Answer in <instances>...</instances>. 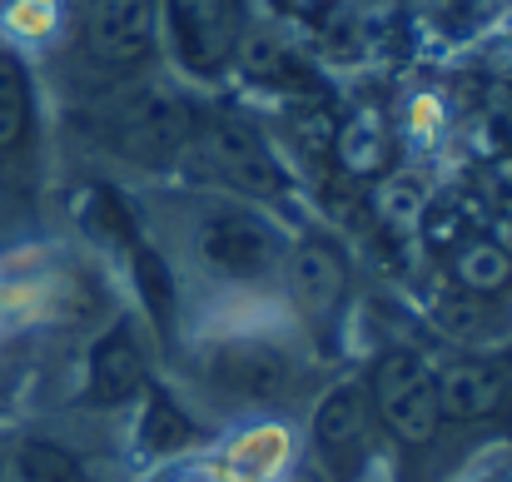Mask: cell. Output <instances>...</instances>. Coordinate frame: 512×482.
Masks as SVG:
<instances>
[{"mask_svg":"<svg viewBox=\"0 0 512 482\" xmlns=\"http://www.w3.org/2000/svg\"><path fill=\"white\" fill-rule=\"evenodd\" d=\"M433 393H438V413L443 418L478 423V418H493L498 413V403H503V373L488 368V363L458 358V363H448L433 378Z\"/></svg>","mask_w":512,"mask_h":482,"instance_id":"7","label":"cell"},{"mask_svg":"<svg viewBox=\"0 0 512 482\" xmlns=\"http://www.w3.org/2000/svg\"><path fill=\"white\" fill-rule=\"evenodd\" d=\"M145 383V358L130 338V328H115L95 343L90 353V398L95 403H120Z\"/></svg>","mask_w":512,"mask_h":482,"instance_id":"9","label":"cell"},{"mask_svg":"<svg viewBox=\"0 0 512 482\" xmlns=\"http://www.w3.org/2000/svg\"><path fill=\"white\" fill-rule=\"evenodd\" d=\"M85 468L55 443H25L15 453V482H80Z\"/></svg>","mask_w":512,"mask_h":482,"instance_id":"16","label":"cell"},{"mask_svg":"<svg viewBox=\"0 0 512 482\" xmlns=\"http://www.w3.org/2000/svg\"><path fill=\"white\" fill-rule=\"evenodd\" d=\"M334 160H339V169L348 179H368V174H378L388 164V120L373 105H363L348 120H339V130H334Z\"/></svg>","mask_w":512,"mask_h":482,"instance_id":"10","label":"cell"},{"mask_svg":"<svg viewBox=\"0 0 512 482\" xmlns=\"http://www.w3.org/2000/svg\"><path fill=\"white\" fill-rule=\"evenodd\" d=\"M30 130V85H25V70L0 50V155L15 150Z\"/></svg>","mask_w":512,"mask_h":482,"instance_id":"14","label":"cell"},{"mask_svg":"<svg viewBox=\"0 0 512 482\" xmlns=\"http://www.w3.org/2000/svg\"><path fill=\"white\" fill-rule=\"evenodd\" d=\"M214 378L219 388L244 393V398H279L289 388V363L264 343H234L214 358Z\"/></svg>","mask_w":512,"mask_h":482,"instance_id":"8","label":"cell"},{"mask_svg":"<svg viewBox=\"0 0 512 482\" xmlns=\"http://www.w3.org/2000/svg\"><path fill=\"white\" fill-rule=\"evenodd\" d=\"M294 482H324V478H319V473L309 468V473H299V478H294Z\"/></svg>","mask_w":512,"mask_h":482,"instance_id":"25","label":"cell"},{"mask_svg":"<svg viewBox=\"0 0 512 482\" xmlns=\"http://www.w3.org/2000/svg\"><path fill=\"white\" fill-rule=\"evenodd\" d=\"M488 482H503V478H488Z\"/></svg>","mask_w":512,"mask_h":482,"instance_id":"27","label":"cell"},{"mask_svg":"<svg viewBox=\"0 0 512 482\" xmlns=\"http://www.w3.org/2000/svg\"><path fill=\"white\" fill-rule=\"evenodd\" d=\"M334 130H339V120L329 115V110H309V115H299V145L314 155V160H324V155H334Z\"/></svg>","mask_w":512,"mask_h":482,"instance_id":"21","label":"cell"},{"mask_svg":"<svg viewBox=\"0 0 512 482\" xmlns=\"http://www.w3.org/2000/svg\"><path fill=\"white\" fill-rule=\"evenodd\" d=\"M135 284H140L145 309L155 314V323L170 328L174 323V279H170V269H165V259H160L155 249H135Z\"/></svg>","mask_w":512,"mask_h":482,"instance_id":"17","label":"cell"},{"mask_svg":"<svg viewBox=\"0 0 512 482\" xmlns=\"http://www.w3.org/2000/svg\"><path fill=\"white\" fill-rule=\"evenodd\" d=\"M80 482H100V478H90V473H85V478H80Z\"/></svg>","mask_w":512,"mask_h":482,"instance_id":"26","label":"cell"},{"mask_svg":"<svg viewBox=\"0 0 512 482\" xmlns=\"http://www.w3.org/2000/svg\"><path fill=\"white\" fill-rule=\"evenodd\" d=\"M85 45L100 65H140L155 45V0H90Z\"/></svg>","mask_w":512,"mask_h":482,"instance_id":"3","label":"cell"},{"mask_svg":"<svg viewBox=\"0 0 512 482\" xmlns=\"http://www.w3.org/2000/svg\"><path fill=\"white\" fill-rule=\"evenodd\" d=\"M373 209H378V219H383L393 234H408V229H418V219H423L428 199H423V184H418L413 174H393V179H383V184H378Z\"/></svg>","mask_w":512,"mask_h":482,"instance_id":"15","label":"cell"},{"mask_svg":"<svg viewBox=\"0 0 512 482\" xmlns=\"http://www.w3.org/2000/svg\"><path fill=\"white\" fill-rule=\"evenodd\" d=\"M438 323L448 328V333H478L483 328V309L473 304V294L463 299V294H448L443 304H438Z\"/></svg>","mask_w":512,"mask_h":482,"instance_id":"22","label":"cell"},{"mask_svg":"<svg viewBox=\"0 0 512 482\" xmlns=\"http://www.w3.org/2000/svg\"><path fill=\"white\" fill-rule=\"evenodd\" d=\"M189 438H194L189 418L174 413V403L165 393H155V398H150V413H145V428H140V443H145L150 453H170V448L189 443Z\"/></svg>","mask_w":512,"mask_h":482,"instance_id":"18","label":"cell"},{"mask_svg":"<svg viewBox=\"0 0 512 482\" xmlns=\"http://www.w3.org/2000/svg\"><path fill=\"white\" fill-rule=\"evenodd\" d=\"M199 254L224 279H259L279 259V234L244 209H214L199 224Z\"/></svg>","mask_w":512,"mask_h":482,"instance_id":"2","label":"cell"},{"mask_svg":"<svg viewBox=\"0 0 512 482\" xmlns=\"http://www.w3.org/2000/svg\"><path fill=\"white\" fill-rule=\"evenodd\" d=\"M209 155L214 164L234 179V184H244V189H279L284 184V174H279V164L269 155V145L244 125V120H234V115H219L214 125H209Z\"/></svg>","mask_w":512,"mask_h":482,"instance_id":"5","label":"cell"},{"mask_svg":"<svg viewBox=\"0 0 512 482\" xmlns=\"http://www.w3.org/2000/svg\"><path fill=\"white\" fill-rule=\"evenodd\" d=\"M170 25H174V50H179V60L194 75L224 70V60L234 50L229 0H170Z\"/></svg>","mask_w":512,"mask_h":482,"instance_id":"4","label":"cell"},{"mask_svg":"<svg viewBox=\"0 0 512 482\" xmlns=\"http://www.w3.org/2000/svg\"><path fill=\"white\" fill-rule=\"evenodd\" d=\"M294 289H299V299L309 304V309H334L343 294V264L339 254H334V244H324V239H309V244H299V254H294Z\"/></svg>","mask_w":512,"mask_h":482,"instance_id":"12","label":"cell"},{"mask_svg":"<svg viewBox=\"0 0 512 482\" xmlns=\"http://www.w3.org/2000/svg\"><path fill=\"white\" fill-rule=\"evenodd\" d=\"M373 403H378L383 423H388L403 443H413V448L433 443V433H438V423H443L438 393H433V373H428V363H423L418 353H408V348L378 358V368H373Z\"/></svg>","mask_w":512,"mask_h":482,"instance_id":"1","label":"cell"},{"mask_svg":"<svg viewBox=\"0 0 512 482\" xmlns=\"http://www.w3.org/2000/svg\"><path fill=\"white\" fill-rule=\"evenodd\" d=\"M488 239L498 244V249H508L512 254V194L488 214Z\"/></svg>","mask_w":512,"mask_h":482,"instance_id":"23","label":"cell"},{"mask_svg":"<svg viewBox=\"0 0 512 482\" xmlns=\"http://www.w3.org/2000/svg\"><path fill=\"white\" fill-rule=\"evenodd\" d=\"M498 179H503V189L512 194V150H503V155H498Z\"/></svg>","mask_w":512,"mask_h":482,"instance_id":"24","label":"cell"},{"mask_svg":"<svg viewBox=\"0 0 512 482\" xmlns=\"http://www.w3.org/2000/svg\"><path fill=\"white\" fill-rule=\"evenodd\" d=\"M468 219H473V204L468 199H443V204H428L418 224H423V239L433 249H453V244H463Z\"/></svg>","mask_w":512,"mask_h":482,"instance_id":"19","label":"cell"},{"mask_svg":"<svg viewBox=\"0 0 512 482\" xmlns=\"http://www.w3.org/2000/svg\"><path fill=\"white\" fill-rule=\"evenodd\" d=\"M184 135H189V110L179 100H170L165 90L140 95L125 110V120H120V145L130 155H140V160H160V155L179 150Z\"/></svg>","mask_w":512,"mask_h":482,"instance_id":"6","label":"cell"},{"mask_svg":"<svg viewBox=\"0 0 512 482\" xmlns=\"http://www.w3.org/2000/svg\"><path fill=\"white\" fill-rule=\"evenodd\" d=\"M314 438H319V448H329V453H353V448H363V438H368V393L358 388V383H343L334 388L324 403H319V413H314Z\"/></svg>","mask_w":512,"mask_h":482,"instance_id":"11","label":"cell"},{"mask_svg":"<svg viewBox=\"0 0 512 482\" xmlns=\"http://www.w3.org/2000/svg\"><path fill=\"white\" fill-rule=\"evenodd\" d=\"M453 279H458L473 299L503 294L512 284V254L498 249L493 239H468V244H458V254H453Z\"/></svg>","mask_w":512,"mask_h":482,"instance_id":"13","label":"cell"},{"mask_svg":"<svg viewBox=\"0 0 512 482\" xmlns=\"http://www.w3.org/2000/svg\"><path fill=\"white\" fill-rule=\"evenodd\" d=\"M85 219H90V229L95 234H105V239H130V214L120 209V199L110 194V189H90V199H85Z\"/></svg>","mask_w":512,"mask_h":482,"instance_id":"20","label":"cell"}]
</instances>
